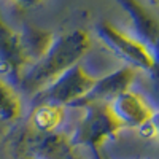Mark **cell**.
I'll use <instances>...</instances> for the list:
<instances>
[{"label":"cell","mask_w":159,"mask_h":159,"mask_svg":"<svg viewBox=\"0 0 159 159\" xmlns=\"http://www.w3.org/2000/svg\"><path fill=\"white\" fill-rule=\"evenodd\" d=\"M88 46L89 38L81 30L62 35L46 52H43V56L37 61L35 67L24 78V88H38L56 80L83 56Z\"/></svg>","instance_id":"1"},{"label":"cell","mask_w":159,"mask_h":159,"mask_svg":"<svg viewBox=\"0 0 159 159\" xmlns=\"http://www.w3.org/2000/svg\"><path fill=\"white\" fill-rule=\"evenodd\" d=\"M16 2L19 3V5H22V7H35V5H38L42 0H16Z\"/></svg>","instance_id":"7"},{"label":"cell","mask_w":159,"mask_h":159,"mask_svg":"<svg viewBox=\"0 0 159 159\" xmlns=\"http://www.w3.org/2000/svg\"><path fill=\"white\" fill-rule=\"evenodd\" d=\"M111 111L121 124L126 123L132 126H142L148 123L154 115L145 99L130 91H124L116 96Z\"/></svg>","instance_id":"4"},{"label":"cell","mask_w":159,"mask_h":159,"mask_svg":"<svg viewBox=\"0 0 159 159\" xmlns=\"http://www.w3.org/2000/svg\"><path fill=\"white\" fill-rule=\"evenodd\" d=\"M21 111V102L7 83L0 81V119L13 121Z\"/></svg>","instance_id":"6"},{"label":"cell","mask_w":159,"mask_h":159,"mask_svg":"<svg viewBox=\"0 0 159 159\" xmlns=\"http://www.w3.org/2000/svg\"><path fill=\"white\" fill-rule=\"evenodd\" d=\"M96 81V78L86 75L81 65H72L69 70H65L61 76L56 78L54 84L46 92V99L49 103H67L70 100L88 96Z\"/></svg>","instance_id":"3"},{"label":"cell","mask_w":159,"mask_h":159,"mask_svg":"<svg viewBox=\"0 0 159 159\" xmlns=\"http://www.w3.org/2000/svg\"><path fill=\"white\" fill-rule=\"evenodd\" d=\"M62 121V108L57 103H43L34 115V124L40 130H52Z\"/></svg>","instance_id":"5"},{"label":"cell","mask_w":159,"mask_h":159,"mask_svg":"<svg viewBox=\"0 0 159 159\" xmlns=\"http://www.w3.org/2000/svg\"><path fill=\"white\" fill-rule=\"evenodd\" d=\"M99 35L113 51H116L119 56H123L132 65H137V67H142L145 70H154V51H150L148 45H143L139 40H134L129 35L116 30L110 24L100 25Z\"/></svg>","instance_id":"2"}]
</instances>
